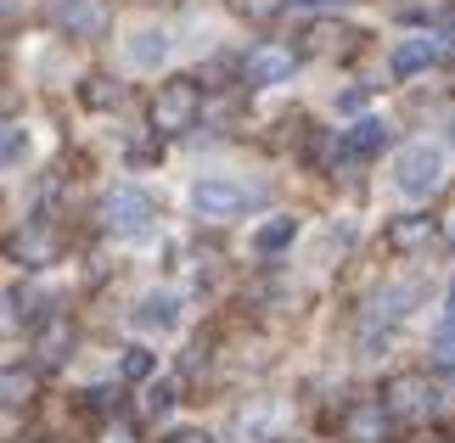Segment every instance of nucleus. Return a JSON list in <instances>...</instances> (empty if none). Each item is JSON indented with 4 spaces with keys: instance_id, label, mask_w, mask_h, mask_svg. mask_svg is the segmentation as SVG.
<instances>
[{
    "instance_id": "4be33fe9",
    "label": "nucleus",
    "mask_w": 455,
    "mask_h": 443,
    "mask_svg": "<svg viewBox=\"0 0 455 443\" xmlns=\"http://www.w3.org/2000/svg\"><path fill=\"white\" fill-rule=\"evenodd\" d=\"M84 96L101 107V101H118V84H84Z\"/></svg>"
},
{
    "instance_id": "2eb2a0df",
    "label": "nucleus",
    "mask_w": 455,
    "mask_h": 443,
    "mask_svg": "<svg viewBox=\"0 0 455 443\" xmlns=\"http://www.w3.org/2000/svg\"><path fill=\"white\" fill-rule=\"evenodd\" d=\"M292 236H299V225H292V219H270V225H265V230L253 236V247H259V253L270 258V253H282V247H287Z\"/></svg>"
},
{
    "instance_id": "6ab92c4d",
    "label": "nucleus",
    "mask_w": 455,
    "mask_h": 443,
    "mask_svg": "<svg viewBox=\"0 0 455 443\" xmlns=\"http://www.w3.org/2000/svg\"><path fill=\"white\" fill-rule=\"evenodd\" d=\"M141 404H147V415H152V421H164V415L174 410V387H169V382H152Z\"/></svg>"
},
{
    "instance_id": "f8f14e48",
    "label": "nucleus",
    "mask_w": 455,
    "mask_h": 443,
    "mask_svg": "<svg viewBox=\"0 0 455 443\" xmlns=\"http://www.w3.org/2000/svg\"><path fill=\"white\" fill-rule=\"evenodd\" d=\"M12 258L17 264H51L57 258V236H51L45 225H28L23 236H12Z\"/></svg>"
},
{
    "instance_id": "20e7f679",
    "label": "nucleus",
    "mask_w": 455,
    "mask_h": 443,
    "mask_svg": "<svg viewBox=\"0 0 455 443\" xmlns=\"http://www.w3.org/2000/svg\"><path fill=\"white\" fill-rule=\"evenodd\" d=\"M248 208H253V197L242 186H231V180H197V186H191V214H203L214 225L248 214Z\"/></svg>"
},
{
    "instance_id": "a878e982",
    "label": "nucleus",
    "mask_w": 455,
    "mask_h": 443,
    "mask_svg": "<svg viewBox=\"0 0 455 443\" xmlns=\"http://www.w3.org/2000/svg\"><path fill=\"white\" fill-rule=\"evenodd\" d=\"M287 443H292V438H287Z\"/></svg>"
},
{
    "instance_id": "6e6552de",
    "label": "nucleus",
    "mask_w": 455,
    "mask_h": 443,
    "mask_svg": "<svg viewBox=\"0 0 455 443\" xmlns=\"http://www.w3.org/2000/svg\"><path fill=\"white\" fill-rule=\"evenodd\" d=\"M292 67H299V57L287 45H253L242 74H248V84H282V79H292Z\"/></svg>"
},
{
    "instance_id": "f3484780",
    "label": "nucleus",
    "mask_w": 455,
    "mask_h": 443,
    "mask_svg": "<svg viewBox=\"0 0 455 443\" xmlns=\"http://www.w3.org/2000/svg\"><path fill=\"white\" fill-rule=\"evenodd\" d=\"M0 387H6V393H0V399H6V410H17V404H28L34 399V376H28V370H6V382H0Z\"/></svg>"
},
{
    "instance_id": "0eeeda50",
    "label": "nucleus",
    "mask_w": 455,
    "mask_h": 443,
    "mask_svg": "<svg viewBox=\"0 0 455 443\" xmlns=\"http://www.w3.org/2000/svg\"><path fill=\"white\" fill-rule=\"evenodd\" d=\"M57 23L68 34H79V40H96V34H108V23H113V6L108 0H62Z\"/></svg>"
},
{
    "instance_id": "9b49d317",
    "label": "nucleus",
    "mask_w": 455,
    "mask_h": 443,
    "mask_svg": "<svg viewBox=\"0 0 455 443\" xmlns=\"http://www.w3.org/2000/svg\"><path fill=\"white\" fill-rule=\"evenodd\" d=\"M433 241V219L427 214H399L388 225V247L394 253H416V247H427Z\"/></svg>"
},
{
    "instance_id": "423d86ee",
    "label": "nucleus",
    "mask_w": 455,
    "mask_h": 443,
    "mask_svg": "<svg viewBox=\"0 0 455 443\" xmlns=\"http://www.w3.org/2000/svg\"><path fill=\"white\" fill-rule=\"evenodd\" d=\"M388 432H394V410L382 399H360V404L343 410V438L348 443H388Z\"/></svg>"
},
{
    "instance_id": "a211bd4d",
    "label": "nucleus",
    "mask_w": 455,
    "mask_h": 443,
    "mask_svg": "<svg viewBox=\"0 0 455 443\" xmlns=\"http://www.w3.org/2000/svg\"><path fill=\"white\" fill-rule=\"evenodd\" d=\"M411 297H416V287H388L377 297V320H399V314L411 309Z\"/></svg>"
},
{
    "instance_id": "b1692460",
    "label": "nucleus",
    "mask_w": 455,
    "mask_h": 443,
    "mask_svg": "<svg viewBox=\"0 0 455 443\" xmlns=\"http://www.w3.org/2000/svg\"><path fill=\"white\" fill-rule=\"evenodd\" d=\"M101 443H135V432L130 427H108V432H101Z\"/></svg>"
},
{
    "instance_id": "393cba45",
    "label": "nucleus",
    "mask_w": 455,
    "mask_h": 443,
    "mask_svg": "<svg viewBox=\"0 0 455 443\" xmlns=\"http://www.w3.org/2000/svg\"><path fill=\"white\" fill-rule=\"evenodd\" d=\"M450 247H455V219H450Z\"/></svg>"
},
{
    "instance_id": "f257e3e1",
    "label": "nucleus",
    "mask_w": 455,
    "mask_h": 443,
    "mask_svg": "<svg viewBox=\"0 0 455 443\" xmlns=\"http://www.w3.org/2000/svg\"><path fill=\"white\" fill-rule=\"evenodd\" d=\"M394 186L405 191V197H433V191L444 186V152L427 146V140H411V146L394 157Z\"/></svg>"
},
{
    "instance_id": "9d476101",
    "label": "nucleus",
    "mask_w": 455,
    "mask_h": 443,
    "mask_svg": "<svg viewBox=\"0 0 455 443\" xmlns=\"http://www.w3.org/2000/svg\"><path fill=\"white\" fill-rule=\"evenodd\" d=\"M34 353H40V365H68V353H74V326H68L62 314H45L40 331H34Z\"/></svg>"
},
{
    "instance_id": "f03ea898",
    "label": "nucleus",
    "mask_w": 455,
    "mask_h": 443,
    "mask_svg": "<svg viewBox=\"0 0 455 443\" xmlns=\"http://www.w3.org/2000/svg\"><path fill=\"white\" fill-rule=\"evenodd\" d=\"M203 113V91L191 79H169L164 91L152 96V130L157 135H186Z\"/></svg>"
},
{
    "instance_id": "412c9836",
    "label": "nucleus",
    "mask_w": 455,
    "mask_h": 443,
    "mask_svg": "<svg viewBox=\"0 0 455 443\" xmlns=\"http://www.w3.org/2000/svg\"><path fill=\"white\" fill-rule=\"evenodd\" d=\"M0 152H6V169H17V163H23V152H28V135H23V123H6V146H0Z\"/></svg>"
},
{
    "instance_id": "dca6fc26",
    "label": "nucleus",
    "mask_w": 455,
    "mask_h": 443,
    "mask_svg": "<svg viewBox=\"0 0 455 443\" xmlns=\"http://www.w3.org/2000/svg\"><path fill=\"white\" fill-rule=\"evenodd\" d=\"M164 57H169V40H164V34H135V40H130V62L152 67V62H164Z\"/></svg>"
},
{
    "instance_id": "39448f33",
    "label": "nucleus",
    "mask_w": 455,
    "mask_h": 443,
    "mask_svg": "<svg viewBox=\"0 0 455 443\" xmlns=\"http://www.w3.org/2000/svg\"><path fill=\"white\" fill-rule=\"evenodd\" d=\"M101 214H108L113 236H141V230L152 225V197H147V191H135V186H118V191H108Z\"/></svg>"
},
{
    "instance_id": "5701e85b",
    "label": "nucleus",
    "mask_w": 455,
    "mask_h": 443,
    "mask_svg": "<svg viewBox=\"0 0 455 443\" xmlns=\"http://www.w3.org/2000/svg\"><path fill=\"white\" fill-rule=\"evenodd\" d=\"M164 443H214V438H208V432H191V427H186V432H169Z\"/></svg>"
},
{
    "instance_id": "4468645a",
    "label": "nucleus",
    "mask_w": 455,
    "mask_h": 443,
    "mask_svg": "<svg viewBox=\"0 0 455 443\" xmlns=\"http://www.w3.org/2000/svg\"><path fill=\"white\" fill-rule=\"evenodd\" d=\"M388 146V123L382 118H355V130L343 135V152H355V157H371Z\"/></svg>"
},
{
    "instance_id": "1a4fd4ad",
    "label": "nucleus",
    "mask_w": 455,
    "mask_h": 443,
    "mask_svg": "<svg viewBox=\"0 0 455 443\" xmlns=\"http://www.w3.org/2000/svg\"><path fill=\"white\" fill-rule=\"evenodd\" d=\"M444 57V40H433V34H416V40H405L394 51V62H388V74L394 79H411V74H422V67H433Z\"/></svg>"
},
{
    "instance_id": "ddd939ff",
    "label": "nucleus",
    "mask_w": 455,
    "mask_h": 443,
    "mask_svg": "<svg viewBox=\"0 0 455 443\" xmlns=\"http://www.w3.org/2000/svg\"><path fill=\"white\" fill-rule=\"evenodd\" d=\"M130 320L141 326V331H169L174 320H180V309H174L169 292H152V297H141V304L130 309Z\"/></svg>"
},
{
    "instance_id": "7ed1b4c3",
    "label": "nucleus",
    "mask_w": 455,
    "mask_h": 443,
    "mask_svg": "<svg viewBox=\"0 0 455 443\" xmlns=\"http://www.w3.org/2000/svg\"><path fill=\"white\" fill-rule=\"evenodd\" d=\"M382 404L394 410V421H427V415H439L444 393L427 376H394L388 387H382Z\"/></svg>"
},
{
    "instance_id": "aec40b11",
    "label": "nucleus",
    "mask_w": 455,
    "mask_h": 443,
    "mask_svg": "<svg viewBox=\"0 0 455 443\" xmlns=\"http://www.w3.org/2000/svg\"><path fill=\"white\" fill-rule=\"evenodd\" d=\"M118 370H124V382H147V376H152V353H147V348H130Z\"/></svg>"
}]
</instances>
